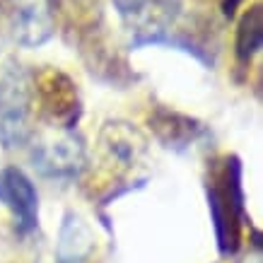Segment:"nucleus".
<instances>
[{
    "instance_id": "nucleus-9",
    "label": "nucleus",
    "mask_w": 263,
    "mask_h": 263,
    "mask_svg": "<svg viewBox=\"0 0 263 263\" xmlns=\"http://www.w3.org/2000/svg\"><path fill=\"white\" fill-rule=\"evenodd\" d=\"M263 44V8L261 3H254L251 8L241 15L239 27H237V58L241 63H249L258 53Z\"/></svg>"
},
{
    "instance_id": "nucleus-8",
    "label": "nucleus",
    "mask_w": 263,
    "mask_h": 263,
    "mask_svg": "<svg viewBox=\"0 0 263 263\" xmlns=\"http://www.w3.org/2000/svg\"><path fill=\"white\" fill-rule=\"evenodd\" d=\"M152 123H155L152 126L155 133L160 136L162 143H167V147H183V145L193 143L203 133V128L196 121L179 116V114H169V111H157Z\"/></svg>"
},
{
    "instance_id": "nucleus-5",
    "label": "nucleus",
    "mask_w": 263,
    "mask_h": 263,
    "mask_svg": "<svg viewBox=\"0 0 263 263\" xmlns=\"http://www.w3.org/2000/svg\"><path fill=\"white\" fill-rule=\"evenodd\" d=\"M0 203L15 217L20 234H29L39 222V193L32 179L17 167H5L0 172Z\"/></svg>"
},
{
    "instance_id": "nucleus-6",
    "label": "nucleus",
    "mask_w": 263,
    "mask_h": 263,
    "mask_svg": "<svg viewBox=\"0 0 263 263\" xmlns=\"http://www.w3.org/2000/svg\"><path fill=\"white\" fill-rule=\"evenodd\" d=\"M12 34L22 46H41L53 34L51 0H8Z\"/></svg>"
},
{
    "instance_id": "nucleus-7",
    "label": "nucleus",
    "mask_w": 263,
    "mask_h": 263,
    "mask_svg": "<svg viewBox=\"0 0 263 263\" xmlns=\"http://www.w3.org/2000/svg\"><path fill=\"white\" fill-rule=\"evenodd\" d=\"M32 157L34 167H39L41 174L53 176V179H72L82 167V145L68 136L58 143L36 147Z\"/></svg>"
},
{
    "instance_id": "nucleus-4",
    "label": "nucleus",
    "mask_w": 263,
    "mask_h": 263,
    "mask_svg": "<svg viewBox=\"0 0 263 263\" xmlns=\"http://www.w3.org/2000/svg\"><path fill=\"white\" fill-rule=\"evenodd\" d=\"M121 17L136 27L138 36L133 46H150L160 44L167 36L169 24L179 15V0H114Z\"/></svg>"
},
{
    "instance_id": "nucleus-10",
    "label": "nucleus",
    "mask_w": 263,
    "mask_h": 263,
    "mask_svg": "<svg viewBox=\"0 0 263 263\" xmlns=\"http://www.w3.org/2000/svg\"><path fill=\"white\" fill-rule=\"evenodd\" d=\"M241 0H222V12L227 17H232L234 15V10H237V5H239Z\"/></svg>"
},
{
    "instance_id": "nucleus-1",
    "label": "nucleus",
    "mask_w": 263,
    "mask_h": 263,
    "mask_svg": "<svg viewBox=\"0 0 263 263\" xmlns=\"http://www.w3.org/2000/svg\"><path fill=\"white\" fill-rule=\"evenodd\" d=\"M208 208L215 227L220 254H234L241 244L244 213V191H241V164L234 155L222 157L220 167L213 169L208 179Z\"/></svg>"
},
{
    "instance_id": "nucleus-2",
    "label": "nucleus",
    "mask_w": 263,
    "mask_h": 263,
    "mask_svg": "<svg viewBox=\"0 0 263 263\" xmlns=\"http://www.w3.org/2000/svg\"><path fill=\"white\" fill-rule=\"evenodd\" d=\"M32 97V78L22 65H0V140L5 147H20L29 136Z\"/></svg>"
},
{
    "instance_id": "nucleus-3",
    "label": "nucleus",
    "mask_w": 263,
    "mask_h": 263,
    "mask_svg": "<svg viewBox=\"0 0 263 263\" xmlns=\"http://www.w3.org/2000/svg\"><path fill=\"white\" fill-rule=\"evenodd\" d=\"M32 92L39 99L41 111L51 121L61 123L63 128H72L80 119V99L72 80L61 70L44 68L34 75Z\"/></svg>"
}]
</instances>
